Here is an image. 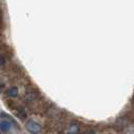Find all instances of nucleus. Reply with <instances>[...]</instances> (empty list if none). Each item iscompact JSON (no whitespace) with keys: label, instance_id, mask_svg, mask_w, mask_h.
Masks as SVG:
<instances>
[{"label":"nucleus","instance_id":"nucleus-6","mask_svg":"<svg viewBox=\"0 0 134 134\" xmlns=\"http://www.w3.org/2000/svg\"><path fill=\"white\" fill-rule=\"evenodd\" d=\"M18 116H19L20 118H25V116H26L25 111H24L23 109H20V111L18 112Z\"/></svg>","mask_w":134,"mask_h":134},{"label":"nucleus","instance_id":"nucleus-1","mask_svg":"<svg viewBox=\"0 0 134 134\" xmlns=\"http://www.w3.org/2000/svg\"><path fill=\"white\" fill-rule=\"evenodd\" d=\"M26 129L32 134H38L41 132V126L40 123L35 122L34 120H29L26 123Z\"/></svg>","mask_w":134,"mask_h":134},{"label":"nucleus","instance_id":"nucleus-8","mask_svg":"<svg viewBox=\"0 0 134 134\" xmlns=\"http://www.w3.org/2000/svg\"><path fill=\"white\" fill-rule=\"evenodd\" d=\"M4 64H5V59H4V57H3V55H0V67L3 66Z\"/></svg>","mask_w":134,"mask_h":134},{"label":"nucleus","instance_id":"nucleus-3","mask_svg":"<svg viewBox=\"0 0 134 134\" xmlns=\"http://www.w3.org/2000/svg\"><path fill=\"white\" fill-rule=\"evenodd\" d=\"M79 131H80V126L78 123L76 122H73L70 127L68 129V134H79Z\"/></svg>","mask_w":134,"mask_h":134},{"label":"nucleus","instance_id":"nucleus-4","mask_svg":"<svg viewBox=\"0 0 134 134\" xmlns=\"http://www.w3.org/2000/svg\"><path fill=\"white\" fill-rule=\"evenodd\" d=\"M36 98V93L34 91H27L25 93V100L27 102H31V101L35 100Z\"/></svg>","mask_w":134,"mask_h":134},{"label":"nucleus","instance_id":"nucleus-9","mask_svg":"<svg viewBox=\"0 0 134 134\" xmlns=\"http://www.w3.org/2000/svg\"><path fill=\"white\" fill-rule=\"evenodd\" d=\"M86 134H95V131L94 130H92V129H90V130H88Z\"/></svg>","mask_w":134,"mask_h":134},{"label":"nucleus","instance_id":"nucleus-2","mask_svg":"<svg viewBox=\"0 0 134 134\" xmlns=\"http://www.w3.org/2000/svg\"><path fill=\"white\" fill-rule=\"evenodd\" d=\"M11 127V122L6 120V119H2L0 120V130L2 132H7Z\"/></svg>","mask_w":134,"mask_h":134},{"label":"nucleus","instance_id":"nucleus-7","mask_svg":"<svg viewBox=\"0 0 134 134\" xmlns=\"http://www.w3.org/2000/svg\"><path fill=\"white\" fill-rule=\"evenodd\" d=\"M125 134H134V126L128 128L127 131H126V133H125Z\"/></svg>","mask_w":134,"mask_h":134},{"label":"nucleus","instance_id":"nucleus-5","mask_svg":"<svg viewBox=\"0 0 134 134\" xmlns=\"http://www.w3.org/2000/svg\"><path fill=\"white\" fill-rule=\"evenodd\" d=\"M7 95H8L9 97H11V98L16 97V96L18 95V90H17V88L11 87L10 89H8V91H7Z\"/></svg>","mask_w":134,"mask_h":134},{"label":"nucleus","instance_id":"nucleus-10","mask_svg":"<svg viewBox=\"0 0 134 134\" xmlns=\"http://www.w3.org/2000/svg\"><path fill=\"white\" fill-rule=\"evenodd\" d=\"M3 87H4V84H3V82L0 80V91L3 89Z\"/></svg>","mask_w":134,"mask_h":134}]
</instances>
